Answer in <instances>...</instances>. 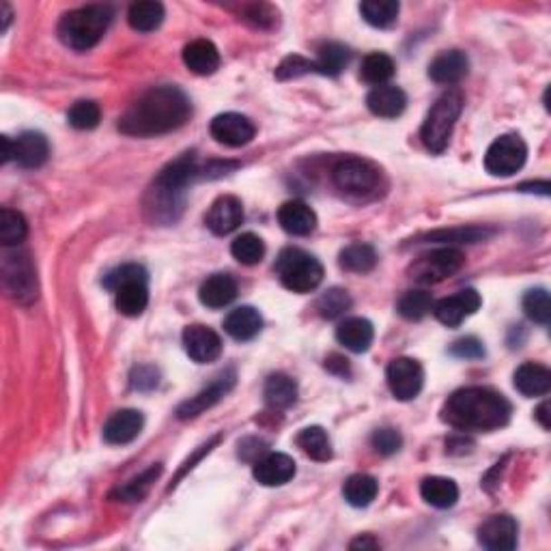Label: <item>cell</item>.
Wrapping results in <instances>:
<instances>
[{"instance_id":"1","label":"cell","mask_w":551,"mask_h":551,"mask_svg":"<svg viewBox=\"0 0 551 551\" xmlns=\"http://www.w3.org/2000/svg\"><path fill=\"white\" fill-rule=\"evenodd\" d=\"M192 117L189 97L177 86H153L131 103L119 119V130L128 136L149 138L179 130Z\"/></svg>"},{"instance_id":"2","label":"cell","mask_w":551,"mask_h":551,"mask_svg":"<svg viewBox=\"0 0 551 551\" xmlns=\"http://www.w3.org/2000/svg\"><path fill=\"white\" fill-rule=\"evenodd\" d=\"M508 399L491 388L472 386L457 390L448 396L441 407V420L459 430H474V433H489V430L507 427L510 420Z\"/></svg>"},{"instance_id":"3","label":"cell","mask_w":551,"mask_h":551,"mask_svg":"<svg viewBox=\"0 0 551 551\" xmlns=\"http://www.w3.org/2000/svg\"><path fill=\"white\" fill-rule=\"evenodd\" d=\"M200 175H203V169L198 166L197 153H183L172 160L149 188L145 207L151 220L162 224L175 222L183 211L186 188Z\"/></svg>"},{"instance_id":"4","label":"cell","mask_w":551,"mask_h":551,"mask_svg":"<svg viewBox=\"0 0 551 551\" xmlns=\"http://www.w3.org/2000/svg\"><path fill=\"white\" fill-rule=\"evenodd\" d=\"M112 22V9L106 5H89L61 17L59 37L67 48L86 52L95 48Z\"/></svg>"},{"instance_id":"5","label":"cell","mask_w":551,"mask_h":551,"mask_svg":"<svg viewBox=\"0 0 551 551\" xmlns=\"http://www.w3.org/2000/svg\"><path fill=\"white\" fill-rule=\"evenodd\" d=\"M463 93L459 89L446 91L444 95L440 97L438 102L433 103L427 119H424L420 138L424 142V147L429 149L430 153H444L448 142H450L452 130H455L457 119L461 117L463 112Z\"/></svg>"},{"instance_id":"6","label":"cell","mask_w":551,"mask_h":551,"mask_svg":"<svg viewBox=\"0 0 551 551\" xmlns=\"http://www.w3.org/2000/svg\"><path fill=\"white\" fill-rule=\"evenodd\" d=\"M276 274L289 291L310 293L317 289L324 280V266L308 252L286 248L276 258Z\"/></svg>"},{"instance_id":"7","label":"cell","mask_w":551,"mask_h":551,"mask_svg":"<svg viewBox=\"0 0 551 551\" xmlns=\"http://www.w3.org/2000/svg\"><path fill=\"white\" fill-rule=\"evenodd\" d=\"M3 285L7 293L22 306H31L39 295L37 269L28 252L11 250L3 256Z\"/></svg>"},{"instance_id":"8","label":"cell","mask_w":551,"mask_h":551,"mask_svg":"<svg viewBox=\"0 0 551 551\" xmlns=\"http://www.w3.org/2000/svg\"><path fill=\"white\" fill-rule=\"evenodd\" d=\"M527 147L524 138L517 134H504L491 142L485 155V169L493 177H510L524 169Z\"/></svg>"},{"instance_id":"9","label":"cell","mask_w":551,"mask_h":551,"mask_svg":"<svg viewBox=\"0 0 551 551\" xmlns=\"http://www.w3.org/2000/svg\"><path fill=\"white\" fill-rule=\"evenodd\" d=\"M465 255L459 248H444L424 255L413 263L410 274L416 283L420 285H438L441 280L455 276L463 267Z\"/></svg>"},{"instance_id":"10","label":"cell","mask_w":551,"mask_h":551,"mask_svg":"<svg viewBox=\"0 0 551 551\" xmlns=\"http://www.w3.org/2000/svg\"><path fill=\"white\" fill-rule=\"evenodd\" d=\"M332 181L347 194H369L377 188L379 170L371 162L360 158H343L332 169Z\"/></svg>"},{"instance_id":"11","label":"cell","mask_w":551,"mask_h":551,"mask_svg":"<svg viewBox=\"0 0 551 551\" xmlns=\"http://www.w3.org/2000/svg\"><path fill=\"white\" fill-rule=\"evenodd\" d=\"M388 388L399 401H411L420 394L424 383V371L420 362L413 358H396L386 371Z\"/></svg>"},{"instance_id":"12","label":"cell","mask_w":551,"mask_h":551,"mask_svg":"<svg viewBox=\"0 0 551 551\" xmlns=\"http://www.w3.org/2000/svg\"><path fill=\"white\" fill-rule=\"evenodd\" d=\"M235 386V371H224L220 377H216L209 386L200 390L198 394H194L192 399H188L186 403L179 405L177 410V418L179 420H192V418H198L200 413H205L207 410L220 403V401L231 392V388Z\"/></svg>"},{"instance_id":"13","label":"cell","mask_w":551,"mask_h":551,"mask_svg":"<svg viewBox=\"0 0 551 551\" xmlns=\"http://www.w3.org/2000/svg\"><path fill=\"white\" fill-rule=\"evenodd\" d=\"M256 128L248 117L239 112H224L211 121V136L220 145L227 147H244L255 138Z\"/></svg>"},{"instance_id":"14","label":"cell","mask_w":551,"mask_h":551,"mask_svg":"<svg viewBox=\"0 0 551 551\" xmlns=\"http://www.w3.org/2000/svg\"><path fill=\"white\" fill-rule=\"evenodd\" d=\"M183 349L198 364L216 362L222 353V338L207 325H188L183 330Z\"/></svg>"},{"instance_id":"15","label":"cell","mask_w":551,"mask_h":551,"mask_svg":"<svg viewBox=\"0 0 551 551\" xmlns=\"http://www.w3.org/2000/svg\"><path fill=\"white\" fill-rule=\"evenodd\" d=\"M519 526L510 515H493L478 527V541L482 547L493 551H513L517 547Z\"/></svg>"},{"instance_id":"16","label":"cell","mask_w":551,"mask_h":551,"mask_svg":"<svg viewBox=\"0 0 551 551\" xmlns=\"http://www.w3.org/2000/svg\"><path fill=\"white\" fill-rule=\"evenodd\" d=\"M480 295L474 289H463L457 295L444 297L438 304H433V314L438 317L440 324L448 327L461 325L469 314H474L480 308Z\"/></svg>"},{"instance_id":"17","label":"cell","mask_w":551,"mask_h":551,"mask_svg":"<svg viewBox=\"0 0 551 551\" xmlns=\"http://www.w3.org/2000/svg\"><path fill=\"white\" fill-rule=\"evenodd\" d=\"M241 222H244V205H241L237 197H231V194H224V197L216 198L205 216L207 228L214 235H220V237L237 231Z\"/></svg>"},{"instance_id":"18","label":"cell","mask_w":551,"mask_h":551,"mask_svg":"<svg viewBox=\"0 0 551 551\" xmlns=\"http://www.w3.org/2000/svg\"><path fill=\"white\" fill-rule=\"evenodd\" d=\"M252 476L263 487L286 485L295 476V461L285 452H269L255 461Z\"/></svg>"},{"instance_id":"19","label":"cell","mask_w":551,"mask_h":551,"mask_svg":"<svg viewBox=\"0 0 551 551\" xmlns=\"http://www.w3.org/2000/svg\"><path fill=\"white\" fill-rule=\"evenodd\" d=\"M145 427V416L138 410H121L103 427V440L108 444L123 446L134 441Z\"/></svg>"},{"instance_id":"20","label":"cell","mask_w":551,"mask_h":551,"mask_svg":"<svg viewBox=\"0 0 551 551\" xmlns=\"http://www.w3.org/2000/svg\"><path fill=\"white\" fill-rule=\"evenodd\" d=\"M278 222L289 235L306 237L317 228V214L304 200H289L278 209Z\"/></svg>"},{"instance_id":"21","label":"cell","mask_w":551,"mask_h":551,"mask_svg":"<svg viewBox=\"0 0 551 551\" xmlns=\"http://www.w3.org/2000/svg\"><path fill=\"white\" fill-rule=\"evenodd\" d=\"M366 106H369V111L372 114H377V117L394 119L401 117L407 108V95L403 89H399V86L392 84L375 86V89L369 93V97H366Z\"/></svg>"},{"instance_id":"22","label":"cell","mask_w":551,"mask_h":551,"mask_svg":"<svg viewBox=\"0 0 551 551\" xmlns=\"http://www.w3.org/2000/svg\"><path fill=\"white\" fill-rule=\"evenodd\" d=\"M336 338L349 352L364 353L369 352L372 338H375V327L364 317H349L336 327Z\"/></svg>"},{"instance_id":"23","label":"cell","mask_w":551,"mask_h":551,"mask_svg":"<svg viewBox=\"0 0 551 551\" xmlns=\"http://www.w3.org/2000/svg\"><path fill=\"white\" fill-rule=\"evenodd\" d=\"M183 63L197 76H211L220 67V52L209 39H197L183 48Z\"/></svg>"},{"instance_id":"24","label":"cell","mask_w":551,"mask_h":551,"mask_svg":"<svg viewBox=\"0 0 551 551\" xmlns=\"http://www.w3.org/2000/svg\"><path fill=\"white\" fill-rule=\"evenodd\" d=\"M15 153L14 160L22 169H39V166L45 164L50 155V145L48 138L39 131H24L15 138Z\"/></svg>"},{"instance_id":"25","label":"cell","mask_w":551,"mask_h":551,"mask_svg":"<svg viewBox=\"0 0 551 551\" xmlns=\"http://www.w3.org/2000/svg\"><path fill=\"white\" fill-rule=\"evenodd\" d=\"M235 297H237V280L231 274H211L198 289V300L207 308H224Z\"/></svg>"},{"instance_id":"26","label":"cell","mask_w":551,"mask_h":551,"mask_svg":"<svg viewBox=\"0 0 551 551\" xmlns=\"http://www.w3.org/2000/svg\"><path fill=\"white\" fill-rule=\"evenodd\" d=\"M469 69L468 56L461 50L441 52V54L429 65V76L438 84H457L465 78Z\"/></svg>"},{"instance_id":"27","label":"cell","mask_w":551,"mask_h":551,"mask_svg":"<svg viewBox=\"0 0 551 551\" xmlns=\"http://www.w3.org/2000/svg\"><path fill=\"white\" fill-rule=\"evenodd\" d=\"M513 382L524 396H545L551 390V371L536 362H526L515 371Z\"/></svg>"},{"instance_id":"28","label":"cell","mask_w":551,"mask_h":551,"mask_svg":"<svg viewBox=\"0 0 551 551\" xmlns=\"http://www.w3.org/2000/svg\"><path fill=\"white\" fill-rule=\"evenodd\" d=\"M263 327V317L258 314L256 308L239 306L231 310L227 319H224V330L235 341H252Z\"/></svg>"},{"instance_id":"29","label":"cell","mask_w":551,"mask_h":551,"mask_svg":"<svg viewBox=\"0 0 551 551\" xmlns=\"http://www.w3.org/2000/svg\"><path fill=\"white\" fill-rule=\"evenodd\" d=\"M420 496L427 504L435 508H450L459 499V487L455 480L444 478V476H429L422 480Z\"/></svg>"},{"instance_id":"30","label":"cell","mask_w":551,"mask_h":551,"mask_svg":"<svg viewBox=\"0 0 551 551\" xmlns=\"http://www.w3.org/2000/svg\"><path fill=\"white\" fill-rule=\"evenodd\" d=\"M266 403L272 410H289V407L297 401V383L285 372H274L266 382Z\"/></svg>"},{"instance_id":"31","label":"cell","mask_w":551,"mask_h":551,"mask_svg":"<svg viewBox=\"0 0 551 551\" xmlns=\"http://www.w3.org/2000/svg\"><path fill=\"white\" fill-rule=\"evenodd\" d=\"M117 308L125 317H140L149 306V289L147 280H134L119 286L117 291Z\"/></svg>"},{"instance_id":"32","label":"cell","mask_w":551,"mask_h":551,"mask_svg":"<svg viewBox=\"0 0 551 551\" xmlns=\"http://www.w3.org/2000/svg\"><path fill=\"white\" fill-rule=\"evenodd\" d=\"M164 5L155 3V0H142V3H134L128 11L130 26L138 33H151L164 22Z\"/></svg>"},{"instance_id":"33","label":"cell","mask_w":551,"mask_h":551,"mask_svg":"<svg viewBox=\"0 0 551 551\" xmlns=\"http://www.w3.org/2000/svg\"><path fill=\"white\" fill-rule=\"evenodd\" d=\"M496 233L493 228L485 227H459V228H441V231L429 233L424 241L429 244H444L452 248L455 244H476V241H485L487 237Z\"/></svg>"},{"instance_id":"34","label":"cell","mask_w":551,"mask_h":551,"mask_svg":"<svg viewBox=\"0 0 551 551\" xmlns=\"http://www.w3.org/2000/svg\"><path fill=\"white\" fill-rule=\"evenodd\" d=\"M349 61H352V52H349L347 45L327 42L319 48L314 72L321 73V76H338L349 65Z\"/></svg>"},{"instance_id":"35","label":"cell","mask_w":551,"mask_h":551,"mask_svg":"<svg viewBox=\"0 0 551 551\" xmlns=\"http://www.w3.org/2000/svg\"><path fill=\"white\" fill-rule=\"evenodd\" d=\"M379 485L377 480L369 474H353L349 476L347 482L343 487V496L347 499V504H352L355 508L369 507L372 499L377 498Z\"/></svg>"},{"instance_id":"36","label":"cell","mask_w":551,"mask_h":551,"mask_svg":"<svg viewBox=\"0 0 551 551\" xmlns=\"http://www.w3.org/2000/svg\"><path fill=\"white\" fill-rule=\"evenodd\" d=\"M394 72L396 65L388 54H383V52H372V54H369L364 61H362L360 78L364 80L366 84L383 86L394 76Z\"/></svg>"},{"instance_id":"37","label":"cell","mask_w":551,"mask_h":551,"mask_svg":"<svg viewBox=\"0 0 551 551\" xmlns=\"http://www.w3.org/2000/svg\"><path fill=\"white\" fill-rule=\"evenodd\" d=\"M343 269L353 274H366L377 266V252L369 244H352L347 246L338 256Z\"/></svg>"},{"instance_id":"38","label":"cell","mask_w":551,"mask_h":551,"mask_svg":"<svg viewBox=\"0 0 551 551\" xmlns=\"http://www.w3.org/2000/svg\"><path fill=\"white\" fill-rule=\"evenodd\" d=\"M297 446L314 461H330L332 459V441L327 438L325 429L321 427H306L297 435Z\"/></svg>"},{"instance_id":"39","label":"cell","mask_w":551,"mask_h":551,"mask_svg":"<svg viewBox=\"0 0 551 551\" xmlns=\"http://www.w3.org/2000/svg\"><path fill=\"white\" fill-rule=\"evenodd\" d=\"M401 5L396 0H364L360 5V14L364 22H369L375 28L392 26L399 17Z\"/></svg>"},{"instance_id":"40","label":"cell","mask_w":551,"mask_h":551,"mask_svg":"<svg viewBox=\"0 0 551 551\" xmlns=\"http://www.w3.org/2000/svg\"><path fill=\"white\" fill-rule=\"evenodd\" d=\"M26 233H28L26 218L22 216L20 211L3 207V209H0V244H3L5 248H11V246L22 244Z\"/></svg>"},{"instance_id":"41","label":"cell","mask_w":551,"mask_h":551,"mask_svg":"<svg viewBox=\"0 0 551 551\" xmlns=\"http://www.w3.org/2000/svg\"><path fill=\"white\" fill-rule=\"evenodd\" d=\"M231 255L237 258L241 266H256L266 256V244L255 233H244L233 239Z\"/></svg>"},{"instance_id":"42","label":"cell","mask_w":551,"mask_h":551,"mask_svg":"<svg viewBox=\"0 0 551 551\" xmlns=\"http://www.w3.org/2000/svg\"><path fill=\"white\" fill-rule=\"evenodd\" d=\"M433 295L429 291H407L399 300V314L407 321H420L433 310Z\"/></svg>"},{"instance_id":"43","label":"cell","mask_w":551,"mask_h":551,"mask_svg":"<svg viewBox=\"0 0 551 551\" xmlns=\"http://www.w3.org/2000/svg\"><path fill=\"white\" fill-rule=\"evenodd\" d=\"M100 119H102L100 106L89 100L76 102L67 112L69 125L76 130H95L97 125H100Z\"/></svg>"},{"instance_id":"44","label":"cell","mask_w":551,"mask_h":551,"mask_svg":"<svg viewBox=\"0 0 551 551\" xmlns=\"http://www.w3.org/2000/svg\"><path fill=\"white\" fill-rule=\"evenodd\" d=\"M160 474H162V465H153L147 472H142L140 476H136L134 480H130L123 489H119V498L123 499V502H140L153 487V482L158 480Z\"/></svg>"},{"instance_id":"45","label":"cell","mask_w":551,"mask_h":551,"mask_svg":"<svg viewBox=\"0 0 551 551\" xmlns=\"http://www.w3.org/2000/svg\"><path fill=\"white\" fill-rule=\"evenodd\" d=\"M352 308V297L343 289H330L317 300V313L324 319H338Z\"/></svg>"},{"instance_id":"46","label":"cell","mask_w":551,"mask_h":551,"mask_svg":"<svg viewBox=\"0 0 551 551\" xmlns=\"http://www.w3.org/2000/svg\"><path fill=\"white\" fill-rule=\"evenodd\" d=\"M524 313L527 319H532L534 324L547 325L551 317V306H549V293L545 289H532L524 295Z\"/></svg>"},{"instance_id":"47","label":"cell","mask_w":551,"mask_h":551,"mask_svg":"<svg viewBox=\"0 0 551 551\" xmlns=\"http://www.w3.org/2000/svg\"><path fill=\"white\" fill-rule=\"evenodd\" d=\"M134 280H147V269L142 266H136V263H128V266H121L112 272L106 274L103 278V286L111 291H117L119 286L134 283Z\"/></svg>"},{"instance_id":"48","label":"cell","mask_w":551,"mask_h":551,"mask_svg":"<svg viewBox=\"0 0 551 551\" xmlns=\"http://www.w3.org/2000/svg\"><path fill=\"white\" fill-rule=\"evenodd\" d=\"M314 72V61L304 59L300 54H291L276 67V78L278 80H291V78H300L304 73H313Z\"/></svg>"},{"instance_id":"49","label":"cell","mask_w":551,"mask_h":551,"mask_svg":"<svg viewBox=\"0 0 551 551\" xmlns=\"http://www.w3.org/2000/svg\"><path fill=\"white\" fill-rule=\"evenodd\" d=\"M371 444L379 455L390 457L394 455V452L401 450V446H403V438H401V433L396 429H377L375 433H372Z\"/></svg>"},{"instance_id":"50","label":"cell","mask_w":551,"mask_h":551,"mask_svg":"<svg viewBox=\"0 0 551 551\" xmlns=\"http://www.w3.org/2000/svg\"><path fill=\"white\" fill-rule=\"evenodd\" d=\"M450 353L457 355V358L478 360V358H482V355H485V347H482V343L478 341V338L468 336V338H461V341H457L455 344H452Z\"/></svg>"},{"instance_id":"51","label":"cell","mask_w":551,"mask_h":551,"mask_svg":"<svg viewBox=\"0 0 551 551\" xmlns=\"http://www.w3.org/2000/svg\"><path fill=\"white\" fill-rule=\"evenodd\" d=\"M244 20L258 28H267L276 24V11L272 7H267V5H255V7L246 11Z\"/></svg>"},{"instance_id":"52","label":"cell","mask_w":551,"mask_h":551,"mask_svg":"<svg viewBox=\"0 0 551 551\" xmlns=\"http://www.w3.org/2000/svg\"><path fill=\"white\" fill-rule=\"evenodd\" d=\"M131 383L138 390H151L158 386V371L151 369V366H140V369L134 371L131 375Z\"/></svg>"},{"instance_id":"53","label":"cell","mask_w":551,"mask_h":551,"mask_svg":"<svg viewBox=\"0 0 551 551\" xmlns=\"http://www.w3.org/2000/svg\"><path fill=\"white\" fill-rule=\"evenodd\" d=\"M0 142H3V164H7L14 160V153H15V142L11 140L9 136H3L0 138Z\"/></svg>"},{"instance_id":"54","label":"cell","mask_w":551,"mask_h":551,"mask_svg":"<svg viewBox=\"0 0 551 551\" xmlns=\"http://www.w3.org/2000/svg\"><path fill=\"white\" fill-rule=\"evenodd\" d=\"M534 413H536V420L541 422L543 429L551 427V422H549V401H543V403L538 405V410Z\"/></svg>"},{"instance_id":"55","label":"cell","mask_w":551,"mask_h":551,"mask_svg":"<svg viewBox=\"0 0 551 551\" xmlns=\"http://www.w3.org/2000/svg\"><path fill=\"white\" fill-rule=\"evenodd\" d=\"M349 547L352 549H379V541H375V538H371V536H360V538H355Z\"/></svg>"},{"instance_id":"56","label":"cell","mask_w":551,"mask_h":551,"mask_svg":"<svg viewBox=\"0 0 551 551\" xmlns=\"http://www.w3.org/2000/svg\"><path fill=\"white\" fill-rule=\"evenodd\" d=\"M11 17H14V14H11V7H9L7 3H3V33L9 28Z\"/></svg>"}]
</instances>
